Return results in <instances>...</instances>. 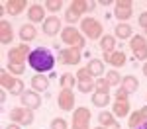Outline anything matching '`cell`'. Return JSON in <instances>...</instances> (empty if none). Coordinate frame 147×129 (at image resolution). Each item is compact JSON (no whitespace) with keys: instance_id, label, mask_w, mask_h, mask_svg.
<instances>
[{"instance_id":"33","label":"cell","mask_w":147,"mask_h":129,"mask_svg":"<svg viewBox=\"0 0 147 129\" xmlns=\"http://www.w3.org/2000/svg\"><path fill=\"white\" fill-rule=\"evenodd\" d=\"M110 82L106 80V76L102 78H96V92H102V94H110Z\"/></svg>"},{"instance_id":"21","label":"cell","mask_w":147,"mask_h":129,"mask_svg":"<svg viewBox=\"0 0 147 129\" xmlns=\"http://www.w3.org/2000/svg\"><path fill=\"white\" fill-rule=\"evenodd\" d=\"M145 121H147V119H145V116H143V112H141V110H136V112H131V114H129L127 127H129V129H137V127H141Z\"/></svg>"},{"instance_id":"25","label":"cell","mask_w":147,"mask_h":129,"mask_svg":"<svg viewBox=\"0 0 147 129\" xmlns=\"http://www.w3.org/2000/svg\"><path fill=\"white\" fill-rule=\"evenodd\" d=\"M94 6H96L94 2H84V0H73L69 8H73L75 12H79L80 16H82L84 12H90V10H94Z\"/></svg>"},{"instance_id":"35","label":"cell","mask_w":147,"mask_h":129,"mask_svg":"<svg viewBox=\"0 0 147 129\" xmlns=\"http://www.w3.org/2000/svg\"><path fill=\"white\" fill-rule=\"evenodd\" d=\"M6 70H8L10 74H14V76H18V78H20L24 72H26V65H12V63H8Z\"/></svg>"},{"instance_id":"40","label":"cell","mask_w":147,"mask_h":129,"mask_svg":"<svg viewBox=\"0 0 147 129\" xmlns=\"http://www.w3.org/2000/svg\"><path fill=\"white\" fill-rule=\"evenodd\" d=\"M134 57H136V61H145V63H147V49L136 51V53H134Z\"/></svg>"},{"instance_id":"26","label":"cell","mask_w":147,"mask_h":129,"mask_svg":"<svg viewBox=\"0 0 147 129\" xmlns=\"http://www.w3.org/2000/svg\"><path fill=\"white\" fill-rule=\"evenodd\" d=\"M129 49L136 53V51H141V49H147V39L143 35H134L129 39Z\"/></svg>"},{"instance_id":"17","label":"cell","mask_w":147,"mask_h":129,"mask_svg":"<svg viewBox=\"0 0 147 129\" xmlns=\"http://www.w3.org/2000/svg\"><path fill=\"white\" fill-rule=\"evenodd\" d=\"M35 37H37V29H35L34 23H24L22 27H20V39H22V43H30V41H34Z\"/></svg>"},{"instance_id":"46","label":"cell","mask_w":147,"mask_h":129,"mask_svg":"<svg viewBox=\"0 0 147 129\" xmlns=\"http://www.w3.org/2000/svg\"><path fill=\"white\" fill-rule=\"evenodd\" d=\"M143 74L147 76V63H143Z\"/></svg>"},{"instance_id":"2","label":"cell","mask_w":147,"mask_h":129,"mask_svg":"<svg viewBox=\"0 0 147 129\" xmlns=\"http://www.w3.org/2000/svg\"><path fill=\"white\" fill-rule=\"evenodd\" d=\"M61 41L69 47H75V49H82V47L86 45V37L82 35V31H79L75 25H67V27H63V31H61Z\"/></svg>"},{"instance_id":"6","label":"cell","mask_w":147,"mask_h":129,"mask_svg":"<svg viewBox=\"0 0 147 129\" xmlns=\"http://www.w3.org/2000/svg\"><path fill=\"white\" fill-rule=\"evenodd\" d=\"M134 14V2L131 0H118L114 2V16L116 20L122 23V22H127Z\"/></svg>"},{"instance_id":"43","label":"cell","mask_w":147,"mask_h":129,"mask_svg":"<svg viewBox=\"0 0 147 129\" xmlns=\"http://www.w3.org/2000/svg\"><path fill=\"white\" fill-rule=\"evenodd\" d=\"M6 96H8V94H6V90H2V94H0V102H2V104L6 102Z\"/></svg>"},{"instance_id":"41","label":"cell","mask_w":147,"mask_h":129,"mask_svg":"<svg viewBox=\"0 0 147 129\" xmlns=\"http://www.w3.org/2000/svg\"><path fill=\"white\" fill-rule=\"evenodd\" d=\"M106 129H122V123H120V121L116 119V121H112L110 125H106Z\"/></svg>"},{"instance_id":"49","label":"cell","mask_w":147,"mask_h":129,"mask_svg":"<svg viewBox=\"0 0 147 129\" xmlns=\"http://www.w3.org/2000/svg\"><path fill=\"white\" fill-rule=\"evenodd\" d=\"M145 35H147V29H145Z\"/></svg>"},{"instance_id":"9","label":"cell","mask_w":147,"mask_h":129,"mask_svg":"<svg viewBox=\"0 0 147 129\" xmlns=\"http://www.w3.org/2000/svg\"><path fill=\"white\" fill-rule=\"evenodd\" d=\"M57 106H59L63 112H73V110H75V94H73V90L61 88V92L57 96Z\"/></svg>"},{"instance_id":"48","label":"cell","mask_w":147,"mask_h":129,"mask_svg":"<svg viewBox=\"0 0 147 129\" xmlns=\"http://www.w3.org/2000/svg\"><path fill=\"white\" fill-rule=\"evenodd\" d=\"M94 129H106V127H102V125H98V127H94Z\"/></svg>"},{"instance_id":"4","label":"cell","mask_w":147,"mask_h":129,"mask_svg":"<svg viewBox=\"0 0 147 129\" xmlns=\"http://www.w3.org/2000/svg\"><path fill=\"white\" fill-rule=\"evenodd\" d=\"M90 110L84 108V106H79L75 108V116H73V125L71 129H90Z\"/></svg>"},{"instance_id":"11","label":"cell","mask_w":147,"mask_h":129,"mask_svg":"<svg viewBox=\"0 0 147 129\" xmlns=\"http://www.w3.org/2000/svg\"><path fill=\"white\" fill-rule=\"evenodd\" d=\"M41 27H43V33L49 35V37H53V35H57V33L63 31V27H61V20H59L57 16H47L45 22L41 23Z\"/></svg>"},{"instance_id":"34","label":"cell","mask_w":147,"mask_h":129,"mask_svg":"<svg viewBox=\"0 0 147 129\" xmlns=\"http://www.w3.org/2000/svg\"><path fill=\"white\" fill-rule=\"evenodd\" d=\"M65 20H67L69 23H77V22H82V18H80L79 12H75L73 8H67V12H65Z\"/></svg>"},{"instance_id":"24","label":"cell","mask_w":147,"mask_h":129,"mask_svg":"<svg viewBox=\"0 0 147 129\" xmlns=\"http://www.w3.org/2000/svg\"><path fill=\"white\" fill-rule=\"evenodd\" d=\"M16 80H18V76L10 74V72H8L6 69L2 70V74H0V84H2V90L10 92V90H12V86L16 84Z\"/></svg>"},{"instance_id":"14","label":"cell","mask_w":147,"mask_h":129,"mask_svg":"<svg viewBox=\"0 0 147 129\" xmlns=\"http://www.w3.org/2000/svg\"><path fill=\"white\" fill-rule=\"evenodd\" d=\"M4 6H6V12L10 16H20L28 8V2L26 0H8V2H4Z\"/></svg>"},{"instance_id":"32","label":"cell","mask_w":147,"mask_h":129,"mask_svg":"<svg viewBox=\"0 0 147 129\" xmlns=\"http://www.w3.org/2000/svg\"><path fill=\"white\" fill-rule=\"evenodd\" d=\"M75 76H77V80H79V82H86V80H96V78H94V76H92V74H90V70L86 69V67H80V69L77 70V74H75Z\"/></svg>"},{"instance_id":"23","label":"cell","mask_w":147,"mask_h":129,"mask_svg":"<svg viewBox=\"0 0 147 129\" xmlns=\"http://www.w3.org/2000/svg\"><path fill=\"white\" fill-rule=\"evenodd\" d=\"M122 88H124L127 94H134V92H137V88H139V80H137L134 74H125L124 78H122Z\"/></svg>"},{"instance_id":"16","label":"cell","mask_w":147,"mask_h":129,"mask_svg":"<svg viewBox=\"0 0 147 129\" xmlns=\"http://www.w3.org/2000/svg\"><path fill=\"white\" fill-rule=\"evenodd\" d=\"M12 39H14V27H12L10 22L2 20L0 22V41L4 45H8V43H12Z\"/></svg>"},{"instance_id":"10","label":"cell","mask_w":147,"mask_h":129,"mask_svg":"<svg viewBox=\"0 0 147 129\" xmlns=\"http://www.w3.org/2000/svg\"><path fill=\"white\" fill-rule=\"evenodd\" d=\"M20 102H22L24 108L35 112V110L41 106V96H39V92H35V90H26V92L20 96Z\"/></svg>"},{"instance_id":"12","label":"cell","mask_w":147,"mask_h":129,"mask_svg":"<svg viewBox=\"0 0 147 129\" xmlns=\"http://www.w3.org/2000/svg\"><path fill=\"white\" fill-rule=\"evenodd\" d=\"M45 6H41V4H32L30 8H28V20L32 23H43L45 22Z\"/></svg>"},{"instance_id":"1","label":"cell","mask_w":147,"mask_h":129,"mask_svg":"<svg viewBox=\"0 0 147 129\" xmlns=\"http://www.w3.org/2000/svg\"><path fill=\"white\" fill-rule=\"evenodd\" d=\"M55 55L45 49V47H37L30 53V59H28V65L32 67V70H35L37 74H45L55 67Z\"/></svg>"},{"instance_id":"30","label":"cell","mask_w":147,"mask_h":129,"mask_svg":"<svg viewBox=\"0 0 147 129\" xmlns=\"http://www.w3.org/2000/svg\"><path fill=\"white\" fill-rule=\"evenodd\" d=\"M112 121H116V116H114L112 112H106V110H104V112H100V114H98V123H100L102 127L110 125Z\"/></svg>"},{"instance_id":"22","label":"cell","mask_w":147,"mask_h":129,"mask_svg":"<svg viewBox=\"0 0 147 129\" xmlns=\"http://www.w3.org/2000/svg\"><path fill=\"white\" fill-rule=\"evenodd\" d=\"M114 35H116L118 39H131V37H134V29H131L129 23H116Z\"/></svg>"},{"instance_id":"27","label":"cell","mask_w":147,"mask_h":129,"mask_svg":"<svg viewBox=\"0 0 147 129\" xmlns=\"http://www.w3.org/2000/svg\"><path fill=\"white\" fill-rule=\"evenodd\" d=\"M92 104L96 108H106L110 104V94H102V92H94L92 94Z\"/></svg>"},{"instance_id":"38","label":"cell","mask_w":147,"mask_h":129,"mask_svg":"<svg viewBox=\"0 0 147 129\" xmlns=\"http://www.w3.org/2000/svg\"><path fill=\"white\" fill-rule=\"evenodd\" d=\"M114 100H129V94H127L124 88L120 86V88L116 90V96H114Z\"/></svg>"},{"instance_id":"37","label":"cell","mask_w":147,"mask_h":129,"mask_svg":"<svg viewBox=\"0 0 147 129\" xmlns=\"http://www.w3.org/2000/svg\"><path fill=\"white\" fill-rule=\"evenodd\" d=\"M51 129H69V123L65 117H55L51 121Z\"/></svg>"},{"instance_id":"3","label":"cell","mask_w":147,"mask_h":129,"mask_svg":"<svg viewBox=\"0 0 147 129\" xmlns=\"http://www.w3.org/2000/svg\"><path fill=\"white\" fill-rule=\"evenodd\" d=\"M80 31H82L84 37H88V39H98L100 41L102 37H104V27H102V23L96 18H82Z\"/></svg>"},{"instance_id":"7","label":"cell","mask_w":147,"mask_h":129,"mask_svg":"<svg viewBox=\"0 0 147 129\" xmlns=\"http://www.w3.org/2000/svg\"><path fill=\"white\" fill-rule=\"evenodd\" d=\"M10 119L12 123H18V125H32L34 123V112L20 106V108H14L10 112Z\"/></svg>"},{"instance_id":"29","label":"cell","mask_w":147,"mask_h":129,"mask_svg":"<svg viewBox=\"0 0 147 129\" xmlns=\"http://www.w3.org/2000/svg\"><path fill=\"white\" fill-rule=\"evenodd\" d=\"M77 88H79V92L82 94H94L96 92V80H86V82H79L77 84Z\"/></svg>"},{"instance_id":"31","label":"cell","mask_w":147,"mask_h":129,"mask_svg":"<svg viewBox=\"0 0 147 129\" xmlns=\"http://www.w3.org/2000/svg\"><path fill=\"white\" fill-rule=\"evenodd\" d=\"M106 80L110 82V86H120L122 84V76L118 70H106Z\"/></svg>"},{"instance_id":"13","label":"cell","mask_w":147,"mask_h":129,"mask_svg":"<svg viewBox=\"0 0 147 129\" xmlns=\"http://www.w3.org/2000/svg\"><path fill=\"white\" fill-rule=\"evenodd\" d=\"M104 63H108V65H112L114 69H120V67H124L125 65V53L124 51H114V53H104V57H102Z\"/></svg>"},{"instance_id":"20","label":"cell","mask_w":147,"mask_h":129,"mask_svg":"<svg viewBox=\"0 0 147 129\" xmlns=\"http://www.w3.org/2000/svg\"><path fill=\"white\" fill-rule=\"evenodd\" d=\"M116 43H118V37L116 35H104L100 39V49L102 53H114L116 51Z\"/></svg>"},{"instance_id":"39","label":"cell","mask_w":147,"mask_h":129,"mask_svg":"<svg viewBox=\"0 0 147 129\" xmlns=\"http://www.w3.org/2000/svg\"><path fill=\"white\" fill-rule=\"evenodd\" d=\"M137 23H139L143 29H147V12H141V14L137 16Z\"/></svg>"},{"instance_id":"8","label":"cell","mask_w":147,"mask_h":129,"mask_svg":"<svg viewBox=\"0 0 147 129\" xmlns=\"http://www.w3.org/2000/svg\"><path fill=\"white\" fill-rule=\"evenodd\" d=\"M80 59H82V53L75 47H67V49H61L59 55H57V61L59 65H79Z\"/></svg>"},{"instance_id":"19","label":"cell","mask_w":147,"mask_h":129,"mask_svg":"<svg viewBox=\"0 0 147 129\" xmlns=\"http://www.w3.org/2000/svg\"><path fill=\"white\" fill-rule=\"evenodd\" d=\"M86 69L90 70V74L94 76V78H102L104 72H106V69H104V61H102V59H90L88 65H86Z\"/></svg>"},{"instance_id":"18","label":"cell","mask_w":147,"mask_h":129,"mask_svg":"<svg viewBox=\"0 0 147 129\" xmlns=\"http://www.w3.org/2000/svg\"><path fill=\"white\" fill-rule=\"evenodd\" d=\"M30 84H32V90H35V92H45L49 88V78L45 74H34Z\"/></svg>"},{"instance_id":"45","label":"cell","mask_w":147,"mask_h":129,"mask_svg":"<svg viewBox=\"0 0 147 129\" xmlns=\"http://www.w3.org/2000/svg\"><path fill=\"white\" fill-rule=\"evenodd\" d=\"M141 112H143V116H145V119H147V106H143V108H141Z\"/></svg>"},{"instance_id":"5","label":"cell","mask_w":147,"mask_h":129,"mask_svg":"<svg viewBox=\"0 0 147 129\" xmlns=\"http://www.w3.org/2000/svg\"><path fill=\"white\" fill-rule=\"evenodd\" d=\"M30 49H28V43H20V45H14L8 51V63L12 65H26V61L30 59Z\"/></svg>"},{"instance_id":"44","label":"cell","mask_w":147,"mask_h":129,"mask_svg":"<svg viewBox=\"0 0 147 129\" xmlns=\"http://www.w3.org/2000/svg\"><path fill=\"white\" fill-rule=\"evenodd\" d=\"M98 4H100V6H110V4H112V0H100Z\"/></svg>"},{"instance_id":"42","label":"cell","mask_w":147,"mask_h":129,"mask_svg":"<svg viewBox=\"0 0 147 129\" xmlns=\"http://www.w3.org/2000/svg\"><path fill=\"white\" fill-rule=\"evenodd\" d=\"M6 129H22V125H18V123H10V125H6Z\"/></svg>"},{"instance_id":"47","label":"cell","mask_w":147,"mask_h":129,"mask_svg":"<svg viewBox=\"0 0 147 129\" xmlns=\"http://www.w3.org/2000/svg\"><path fill=\"white\" fill-rule=\"evenodd\" d=\"M137 129H147V121L143 123V125H141V127H137Z\"/></svg>"},{"instance_id":"36","label":"cell","mask_w":147,"mask_h":129,"mask_svg":"<svg viewBox=\"0 0 147 129\" xmlns=\"http://www.w3.org/2000/svg\"><path fill=\"white\" fill-rule=\"evenodd\" d=\"M43 6H45V10H49V12L55 14V12H59L61 8H63V2H61V0H47Z\"/></svg>"},{"instance_id":"28","label":"cell","mask_w":147,"mask_h":129,"mask_svg":"<svg viewBox=\"0 0 147 129\" xmlns=\"http://www.w3.org/2000/svg\"><path fill=\"white\" fill-rule=\"evenodd\" d=\"M61 88H67V90H71L75 84H79V80H77V76L75 74H71V72H65V74H61Z\"/></svg>"},{"instance_id":"15","label":"cell","mask_w":147,"mask_h":129,"mask_svg":"<svg viewBox=\"0 0 147 129\" xmlns=\"http://www.w3.org/2000/svg\"><path fill=\"white\" fill-rule=\"evenodd\" d=\"M112 114L116 117H125L129 116V100H114L112 104Z\"/></svg>"}]
</instances>
